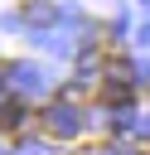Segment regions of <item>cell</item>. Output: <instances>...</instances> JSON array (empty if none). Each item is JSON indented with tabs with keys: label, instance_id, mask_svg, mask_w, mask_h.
<instances>
[{
	"label": "cell",
	"instance_id": "6da1fadb",
	"mask_svg": "<svg viewBox=\"0 0 150 155\" xmlns=\"http://www.w3.org/2000/svg\"><path fill=\"white\" fill-rule=\"evenodd\" d=\"M44 131H48V136H63V140L77 136V116H73V107H48V111H44Z\"/></svg>",
	"mask_w": 150,
	"mask_h": 155
},
{
	"label": "cell",
	"instance_id": "7a4b0ae2",
	"mask_svg": "<svg viewBox=\"0 0 150 155\" xmlns=\"http://www.w3.org/2000/svg\"><path fill=\"white\" fill-rule=\"evenodd\" d=\"M19 19L34 24V29H44V24L58 19V5H48V0H24V5H19Z\"/></svg>",
	"mask_w": 150,
	"mask_h": 155
},
{
	"label": "cell",
	"instance_id": "3957f363",
	"mask_svg": "<svg viewBox=\"0 0 150 155\" xmlns=\"http://www.w3.org/2000/svg\"><path fill=\"white\" fill-rule=\"evenodd\" d=\"M24 121H29L24 102H0V126L5 131H24Z\"/></svg>",
	"mask_w": 150,
	"mask_h": 155
},
{
	"label": "cell",
	"instance_id": "277c9868",
	"mask_svg": "<svg viewBox=\"0 0 150 155\" xmlns=\"http://www.w3.org/2000/svg\"><path fill=\"white\" fill-rule=\"evenodd\" d=\"M102 102L126 107V102H131V82H106V87H102Z\"/></svg>",
	"mask_w": 150,
	"mask_h": 155
},
{
	"label": "cell",
	"instance_id": "5b68a950",
	"mask_svg": "<svg viewBox=\"0 0 150 155\" xmlns=\"http://www.w3.org/2000/svg\"><path fill=\"white\" fill-rule=\"evenodd\" d=\"M135 155H145V150H135Z\"/></svg>",
	"mask_w": 150,
	"mask_h": 155
}]
</instances>
